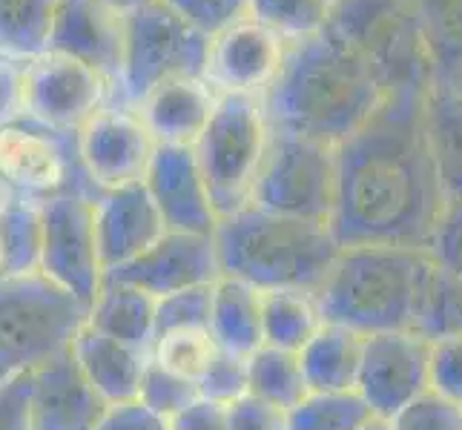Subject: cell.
<instances>
[{
    "mask_svg": "<svg viewBox=\"0 0 462 430\" xmlns=\"http://www.w3.org/2000/svg\"><path fill=\"white\" fill-rule=\"evenodd\" d=\"M425 89L388 92L337 147L339 181L330 230L339 247H428L445 193L425 133Z\"/></svg>",
    "mask_w": 462,
    "mask_h": 430,
    "instance_id": "6da1fadb",
    "label": "cell"
},
{
    "mask_svg": "<svg viewBox=\"0 0 462 430\" xmlns=\"http://www.w3.org/2000/svg\"><path fill=\"white\" fill-rule=\"evenodd\" d=\"M388 98L374 69L325 26L291 41L276 81L262 95L273 130L339 147Z\"/></svg>",
    "mask_w": 462,
    "mask_h": 430,
    "instance_id": "7a4b0ae2",
    "label": "cell"
},
{
    "mask_svg": "<svg viewBox=\"0 0 462 430\" xmlns=\"http://www.w3.org/2000/svg\"><path fill=\"white\" fill-rule=\"evenodd\" d=\"M434 279L437 264L425 247H342L316 298L325 322L362 336L417 330Z\"/></svg>",
    "mask_w": 462,
    "mask_h": 430,
    "instance_id": "3957f363",
    "label": "cell"
},
{
    "mask_svg": "<svg viewBox=\"0 0 462 430\" xmlns=\"http://www.w3.org/2000/svg\"><path fill=\"white\" fill-rule=\"evenodd\" d=\"M221 276L267 290L319 293L339 259L330 224L262 210L247 204L218 218L213 233Z\"/></svg>",
    "mask_w": 462,
    "mask_h": 430,
    "instance_id": "277c9868",
    "label": "cell"
},
{
    "mask_svg": "<svg viewBox=\"0 0 462 430\" xmlns=\"http://www.w3.org/2000/svg\"><path fill=\"white\" fill-rule=\"evenodd\" d=\"M89 305L41 270L0 279V385L72 350Z\"/></svg>",
    "mask_w": 462,
    "mask_h": 430,
    "instance_id": "5b68a950",
    "label": "cell"
},
{
    "mask_svg": "<svg viewBox=\"0 0 462 430\" xmlns=\"http://www.w3.org/2000/svg\"><path fill=\"white\" fill-rule=\"evenodd\" d=\"M328 29L368 63L385 92L434 87L413 0H337Z\"/></svg>",
    "mask_w": 462,
    "mask_h": 430,
    "instance_id": "8992f818",
    "label": "cell"
},
{
    "mask_svg": "<svg viewBox=\"0 0 462 430\" xmlns=\"http://www.w3.org/2000/svg\"><path fill=\"white\" fill-rule=\"evenodd\" d=\"M210 60V38L187 23L164 0L126 14L124 69L113 104L135 106L155 87L179 78H204Z\"/></svg>",
    "mask_w": 462,
    "mask_h": 430,
    "instance_id": "52a82bcc",
    "label": "cell"
},
{
    "mask_svg": "<svg viewBox=\"0 0 462 430\" xmlns=\"http://www.w3.org/2000/svg\"><path fill=\"white\" fill-rule=\"evenodd\" d=\"M267 141L270 121L259 95H221L210 124L196 143L218 218L250 204Z\"/></svg>",
    "mask_w": 462,
    "mask_h": 430,
    "instance_id": "ba28073f",
    "label": "cell"
},
{
    "mask_svg": "<svg viewBox=\"0 0 462 430\" xmlns=\"http://www.w3.org/2000/svg\"><path fill=\"white\" fill-rule=\"evenodd\" d=\"M337 181L339 161L333 143L270 126L267 152L250 204L279 215L330 224Z\"/></svg>",
    "mask_w": 462,
    "mask_h": 430,
    "instance_id": "9c48e42d",
    "label": "cell"
},
{
    "mask_svg": "<svg viewBox=\"0 0 462 430\" xmlns=\"http://www.w3.org/2000/svg\"><path fill=\"white\" fill-rule=\"evenodd\" d=\"M0 178L29 201L75 193L98 198L101 189L84 169L78 133L55 130L29 115L0 124Z\"/></svg>",
    "mask_w": 462,
    "mask_h": 430,
    "instance_id": "30bf717a",
    "label": "cell"
},
{
    "mask_svg": "<svg viewBox=\"0 0 462 430\" xmlns=\"http://www.w3.org/2000/svg\"><path fill=\"white\" fill-rule=\"evenodd\" d=\"M113 104V84L84 60L46 50L23 63V115L67 133L84 126Z\"/></svg>",
    "mask_w": 462,
    "mask_h": 430,
    "instance_id": "8fae6325",
    "label": "cell"
},
{
    "mask_svg": "<svg viewBox=\"0 0 462 430\" xmlns=\"http://www.w3.org/2000/svg\"><path fill=\"white\" fill-rule=\"evenodd\" d=\"M41 273L92 307L104 287V264L95 235V201L63 193L41 201Z\"/></svg>",
    "mask_w": 462,
    "mask_h": 430,
    "instance_id": "7c38bea8",
    "label": "cell"
},
{
    "mask_svg": "<svg viewBox=\"0 0 462 430\" xmlns=\"http://www.w3.org/2000/svg\"><path fill=\"white\" fill-rule=\"evenodd\" d=\"M376 419L396 416L431 390V339L420 330L365 336L359 388Z\"/></svg>",
    "mask_w": 462,
    "mask_h": 430,
    "instance_id": "4fadbf2b",
    "label": "cell"
},
{
    "mask_svg": "<svg viewBox=\"0 0 462 430\" xmlns=\"http://www.w3.org/2000/svg\"><path fill=\"white\" fill-rule=\"evenodd\" d=\"M78 147L87 175L104 193V189L144 184L158 141L135 109L106 104L78 133Z\"/></svg>",
    "mask_w": 462,
    "mask_h": 430,
    "instance_id": "5bb4252c",
    "label": "cell"
},
{
    "mask_svg": "<svg viewBox=\"0 0 462 430\" xmlns=\"http://www.w3.org/2000/svg\"><path fill=\"white\" fill-rule=\"evenodd\" d=\"M218 279L221 264L213 235L175 230H167L138 259L104 273V281L135 287V290L152 296L155 301L170 293L189 290V287L216 284Z\"/></svg>",
    "mask_w": 462,
    "mask_h": 430,
    "instance_id": "9a60e30c",
    "label": "cell"
},
{
    "mask_svg": "<svg viewBox=\"0 0 462 430\" xmlns=\"http://www.w3.org/2000/svg\"><path fill=\"white\" fill-rule=\"evenodd\" d=\"M284 52H288V41L247 14L210 38V60H207L204 78L218 95L262 98L267 87L276 81Z\"/></svg>",
    "mask_w": 462,
    "mask_h": 430,
    "instance_id": "2e32d148",
    "label": "cell"
},
{
    "mask_svg": "<svg viewBox=\"0 0 462 430\" xmlns=\"http://www.w3.org/2000/svg\"><path fill=\"white\" fill-rule=\"evenodd\" d=\"M144 184L158 213L164 218L167 230L196 235L216 233L218 210L201 172L196 147H167V143H158Z\"/></svg>",
    "mask_w": 462,
    "mask_h": 430,
    "instance_id": "e0dca14e",
    "label": "cell"
},
{
    "mask_svg": "<svg viewBox=\"0 0 462 430\" xmlns=\"http://www.w3.org/2000/svg\"><path fill=\"white\" fill-rule=\"evenodd\" d=\"M126 14L113 9L106 0H60L52 23L50 50L84 60L101 72L113 92L124 69Z\"/></svg>",
    "mask_w": 462,
    "mask_h": 430,
    "instance_id": "ac0fdd59",
    "label": "cell"
},
{
    "mask_svg": "<svg viewBox=\"0 0 462 430\" xmlns=\"http://www.w3.org/2000/svg\"><path fill=\"white\" fill-rule=\"evenodd\" d=\"M32 430H95L109 402L92 388L72 350L29 373Z\"/></svg>",
    "mask_w": 462,
    "mask_h": 430,
    "instance_id": "d6986e66",
    "label": "cell"
},
{
    "mask_svg": "<svg viewBox=\"0 0 462 430\" xmlns=\"http://www.w3.org/2000/svg\"><path fill=\"white\" fill-rule=\"evenodd\" d=\"M164 233L167 224L158 213L147 184L104 189L95 198V235H98L104 273L138 259Z\"/></svg>",
    "mask_w": 462,
    "mask_h": 430,
    "instance_id": "ffe728a7",
    "label": "cell"
},
{
    "mask_svg": "<svg viewBox=\"0 0 462 430\" xmlns=\"http://www.w3.org/2000/svg\"><path fill=\"white\" fill-rule=\"evenodd\" d=\"M221 95L207 78H179L155 87L133 109L147 124L158 143L167 147H196L210 124Z\"/></svg>",
    "mask_w": 462,
    "mask_h": 430,
    "instance_id": "44dd1931",
    "label": "cell"
},
{
    "mask_svg": "<svg viewBox=\"0 0 462 430\" xmlns=\"http://www.w3.org/2000/svg\"><path fill=\"white\" fill-rule=\"evenodd\" d=\"M72 353L81 364V371L92 381L109 405L138 399L141 379L150 364L147 350H138L133 344H124L106 333L95 330L92 325H84L72 342Z\"/></svg>",
    "mask_w": 462,
    "mask_h": 430,
    "instance_id": "7402d4cb",
    "label": "cell"
},
{
    "mask_svg": "<svg viewBox=\"0 0 462 430\" xmlns=\"http://www.w3.org/2000/svg\"><path fill=\"white\" fill-rule=\"evenodd\" d=\"M262 290L247 281L221 276L213 284L210 336L218 350L250 359L264 344L262 330Z\"/></svg>",
    "mask_w": 462,
    "mask_h": 430,
    "instance_id": "603a6c76",
    "label": "cell"
},
{
    "mask_svg": "<svg viewBox=\"0 0 462 430\" xmlns=\"http://www.w3.org/2000/svg\"><path fill=\"white\" fill-rule=\"evenodd\" d=\"M365 336L350 327L325 322L316 336L299 350L301 371L310 390H356L362 371Z\"/></svg>",
    "mask_w": 462,
    "mask_h": 430,
    "instance_id": "cb8c5ba5",
    "label": "cell"
},
{
    "mask_svg": "<svg viewBox=\"0 0 462 430\" xmlns=\"http://www.w3.org/2000/svg\"><path fill=\"white\" fill-rule=\"evenodd\" d=\"M425 133L445 201L462 198V92L431 87L425 95Z\"/></svg>",
    "mask_w": 462,
    "mask_h": 430,
    "instance_id": "d4e9b609",
    "label": "cell"
},
{
    "mask_svg": "<svg viewBox=\"0 0 462 430\" xmlns=\"http://www.w3.org/2000/svg\"><path fill=\"white\" fill-rule=\"evenodd\" d=\"M87 325L150 353L155 344V298L135 287L104 281L98 298L89 307Z\"/></svg>",
    "mask_w": 462,
    "mask_h": 430,
    "instance_id": "484cf974",
    "label": "cell"
},
{
    "mask_svg": "<svg viewBox=\"0 0 462 430\" xmlns=\"http://www.w3.org/2000/svg\"><path fill=\"white\" fill-rule=\"evenodd\" d=\"M325 325L316 293L305 290H267L262 296V330L264 344L299 353L319 327Z\"/></svg>",
    "mask_w": 462,
    "mask_h": 430,
    "instance_id": "4316f807",
    "label": "cell"
},
{
    "mask_svg": "<svg viewBox=\"0 0 462 430\" xmlns=\"http://www.w3.org/2000/svg\"><path fill=\"white\" fill-rule=\"evenodd\" d=\"M434 67V87H454L462 75V0H413Z\"/></svg>",
    "mask_w": 462,
    "mask_h": 430,
    "instance_id": "83f0119b",
    "label": "cell"
},
{
    "mask_svg": "<svg viewBox=\"0 0 462 430\" xmlns=\"http://www.w3.org/2000/svg\"><path fill=\"white\" fill-rule=\"evenodd\" d=\"M60 0H0V55L26 63L50 50Z\"/></svg>",
    "mask_w": 462,
    "mask_h": 430,
    "instance_id": "f1b7e54d",
    "label": "cell"
},
{
    "mask_svg": "<svg viewBox=\"0 0 462 430\" xmlns=\"http://www.w3.org/2000/svg\"><path fill=\"white\" fill-rule=\"evenodd\" d=\"M247 381H250V396H256V399L284 413L293 410L310 393L299 353L270 344H262L247 359Z\"/></svg>",
    "mask_w": 462,
    "mask_h": 430,
    "instance_id": "f546056e",
    "label": "cell"
},
{
    "mask_svg": "<svg viewBox=\"0 0 462 430\" xmlns=\"http://www.w3.org/2000/svg\"><path fill=\"white\" fill-rule=\"evenodd\" d=\"M376 419L359 390H310L288 410V430H362Z\"/></svg>",
    "mask_w": 462,
    "mask_h": 430,
    "instance_id": "4dcf8cb0",
    "label": "cell"
},
{
    "mask_svg": "<svg viewBox=\"0 0 462 430\" xmlns=\"http://www.w3.org/2000/svg\"><path fill=\"white\" fill-rule=\"evenodd\" d=\"M0 244H4L9 276L41 270V244H43L41 201L14 198L6 206V213L0 215Z\"/></svg>",
    "mask_w": 462,
    "mask_h": 430,
    "instance_id": "1f68e13d",
    "label": "cell"
},
{
    "mask_svg": "<svg viewBox=\"0 0 462 430\" xmlns=\"http://www.w3.org/2000/svg\"><path fill=\"white\" fill-rule=\"evenodd\" d=\"M337 0H250V18L273 29L284 41H301L322 32Z\"/></svg>",
    "mask_w": 462,
    "mask_h": 430,
    "instance_id": "d6a6232c",
    "label": "cell"
},
{
    "mask_svg": "<svg viewBox=\"0 0 462 430\" xmlns=\"http://www.w3.org/2000/svg\"><path fill=\"white\" fill-rule=\"evenodd\" d=\"M218 353V344L210 336V330H172L155 336L150 350L152 361L162 364L164 371L189 379L199 385V379L207 373Z\"/></svg>",
    "mask_w": 462,
    "mask_h": 430,
    "instance_id": "836d02e7",
    "label": "cell"
},
{
    "mask_svg": "<svg viewBox=\"0 0 462 430\" xmlns=\"http://www.w3.org/2000/svg\"><path fill=\"white\" fill-rule=\"evenodd\" d=\"M213 284L189 287L155 301V336L172 330H210Z\"/></svg>",
    "mask_w": 462,
    "mask_h": 430,
    "instance_id": "e575fe53",
    "label": "cell"
},
{
    "mask_svg": "<svg viewBox=\"0 0 462 430\" xmlns=\"http://www.w3.org/2000/svg\"><path fill=\"white\" fill-rule=\"evenodd\" d=\"M417 330L428 339L462 336V279L437 270Z\"/></svg>",
    "mask_w": 462,
    "mask_h": 430,
    "instance_id": "d590c367",
    "label": "cell"
},
{
    "mask_svg": "<svg viewBox=\"0 0 462 430\" xmlns=\"http://www.w3.org/2000/svg\"><path fill=\"white\" fill-rule=\"evenodd\" d=\"M201 393H199L196 381L164 371L162 364L152 361V356H150V364H147L144 379H141V390H138V399L150 410H155L158 416H164V419H172V416H179L184 407L193 405Z\"/></svg>",
    "mask_w": 462,
    "mask_h": 430,
    "instance_id": "8d00e7d4",
    "label": "cell"
},
{
    "mask_svg": "<svg viewBox=\"0 0 462 430\" xmlns=\"http://www.w3.org/2000/svg\"><path fill=\"white\" fill-rule=\"evenodd\" d=\"M391 430H462V405L428 390L388 419Z\"/></svg>",
    "mask_w": 462,
    "mask_h": 430,
    "instance_id": "74e56055",
    "label": "cell"
},
{
    "mask_svg": "<svg viewBox=\"0 0 462 430\" xmlns=\"http://www.w3.org/2000/svg\"><path fill=\"white\" fill-rule=\"evenodd\" d=\"M199 393L204 399L218 402V405H233L242 396L250 393V381H247V359L233 356L218 350L213 364L207 368V373L199 379Z\"/></svg>",
    "mask_w": 462,
    "mask_h": 430,
    "instance_id": "f35d334b",
    "label": "cell"
},
{
    "mask_svg": "<svg viewBox=\"0 0 462 430\" xmlns=\"http://www.w3.org/2000/svg\"><path fill=\"white\" fill-rule=\"evenodd\" d=\"M164 4L207 38H216L218 32L250 14V0H164Z\"/></svg>",
    "mask_w": 462,
    "mask_h": 430,
    "instance_id": "ab89813d",
    "label": "cell"
},
{
    "mask_svg": "<svg viewBox=\"0 0 462 430\" xmlns=\"http://www.w3.org/2000/svg\"><path fill=\"white\" fill-rule=\"evenodd\" d=\"M439 273L462 279V198L448 201L437 221V230L425 247Z\"/></svg>",
    "mask_w": 462,
    "mask_h": 430,
    "instance_id": "60d3db41",
    "label": "cell"
},
{
    "mask_svg": "<svg viewBox=\"0 0 462 430\" xmlns=\"http://www.w3.org/2000/svg\"><path fill=\"white\" fill-rule=\"evenodd\" d=\"M431 390L462 405V336L431 339Z\"/></svg>",
    "mask_w": 462,
    "mask_h": 430,
    "instance_id": "b9f144b4",
    "label": "cell"
},
{
    "mask_svg": "<svg viewBox=\"0 0 462 430\" xmlns=\"http://www.w3.org/2000/svg\"><path fill=\"white\" fill-rule=\"evenodd\" d=\"M227 416L230 430H288V413L250 393L227 407Z\"/></svg>",
    "mask_w": 462,
    "mask_h": 430,
    "instance_id": "7bdbcfd3",
    "label": "cell"
},
{
    "mask_svg": "<svg viewBox=\"0 0 462 430\" xmlns=\"http://www.w3.org/2000/svg\"><path fill=\"white\" fill-rule=\"evenodd\" d=\"M95 430H170V419L158 416L141 399L109 405Z\"/></svg>",
    "mask_w": 462,
    "mask_h": 430,
    "instance_id": "ee69618b",
    "label": "cell"
},
{
    "mask_svg": "<svg viewBox=\"0 0 462 430\" xmlns=\"http://www.w3.org/2000/svg\"><path fill=\"white\" fill-rule=\"evenodd\" d=\"M29 390H32L29 373L0 385V430H32Z\"/></svg>",
    "mask_w": 462,
    "mask_h": 430,
    "instance_id": "f6af8a7d",
    "label": "cell"
},
{
    "mask_svg": "<svg viewBox=\"0 0 462 430\" xmlns=\"http://www.w3.org/2000/svg\"><path fill=\"white\" fill-rule=\"evenodd\" d=\"M170 430H230L227 405H218L199 396L193 405L170 419Z\"/></svg>",
    "mask_w": 462,
    "mask_h": 430,
    "instance_id": "bcb514c9",
    "label": "cell"
},
{
    "mask_svg": "<svg viewBox=\"0 0 462 430\" xmlns=\"http://www.w3.org/2000/svg\"><path fill=\"white\" fill-rule=\"evenodd\" d=\"M106 4L113 6V9H118L121 14H133V12H138L141 6L152 4V0H106Z\"/></svg>",
    "mask_w": 462,
    "mask_h": 430,
    "instance_id": "7dc6e473",
    "label": "cell"
},
{
    "mask_svg": "<svg viewBox=\"0 0 462 430\" xmlns=\"http://www.w3.org/2000/svg\"><path fill=\"white\" fill-rule=\"evenodd\" d=\"M14 198H18V196L12 193V187H9V184H6L4 178H0V215L6 213V206H9V204H12Z\"/></svg>",
    "mask_w": 462,
    "mask_h": 430,
    "instance_id": "c3c4849f",
    "label": "cell"
},
{
    "mask_svg": "<svg viewBox=\"0 0 462 430\" xmlns=\"http://www.w3.org/2000/svg\"><path fill=\"white\" fill-rule=\"evenodd\" d=\"M362 430H391V422L388 419H374L368 427H362Z\"/></svg>",
    "mask_w": 462,
    "mask_h": 430,
    "instance_id": "681fc988",
    "label": "cell"
},
{
    "mask_svg": "<svg viewBox=\"0 0 462 430\" xmlns=\"http://www.w3.org/2000/svg\"><path fill=\"white\" fill-rule=\"evenodd\" d=\"M9 276V267H6V256H4V244H0V279Z\"/></svg>",
    "mask_w": 462,
    "mask_h": 430,
    "instance_id": "f907efd6",
    "label": "cell"
},
{
    "mask_svg": "<svg viewBox=\"0 0 462 430\" xmlns=\"http://www.w3.org/2000/svg\"><path fill=\"white\" fill-rule=\"evenodd\" d=\"M454 89H457V92H462V75L457 78V84H454Z\"/></svg>",
    "mask_w": 462,
    "mask_h": 430,
    "instance_id": "816d5d0a",
    "label": "cell"
}]
</instances>
